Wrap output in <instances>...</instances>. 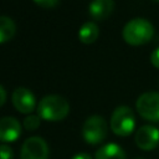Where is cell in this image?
I'll return each mask as SVG.
<instances>
[{"label": "cell", "instance_id": "cell-7", "mask_svg": "<svg viewBox=\"0 0 159 159\" xmlns=\"http://www.w3.org/2000/svg\"><path fill=\"white\" fill-rule=\"evenodd\" d=\"M134 142L142 150H152L159 144V129L154 125H142L135 132Z\"/></svg>", "mask_w": 159, "mask_h": 159}, {"label": "cell", "instance_id": "cell-11", "mask_svg": "<svg viewBox=\"0 0 159 159\" xmlns=\"http://www.w3.org/2000/svg\"><path fill=\"white\" fill-rule=\"evenodd\" d=\"M94 159H127L125 153L117 143H107L97 149Z\"/></svg>", "mask_w": 159, "mask_h": 159}, {"label": "cell", "instance_id": "cell-14", "mask_svg": "<svg viewBox=\"0 0 159 159\" xmlns=\"http://www.w3.org/2000/svg\"><path fill=\"white\" fill-rule=\"evenodd\" d=\"M40 122H41V118L36 114H29L25 119H24V127L25 129L27 130H35L40 127Z\"/></svg>", "mask_w": 159, "mask_h": 159}, {"label": "cell", "instance_id": "cell-13", "mask_svg": "<svg viewBox=\"0 0 159 159\" xmlns=\"http://www.w3.org/2000/svg\"><path fill=\"white\" fill-rule=\"evenodd\" d=\"M16 25L14 20L9 16L0 15V43H4L11 40L15 35Z\"/></svg>", "mask_w": 159, "mask_h": 159}, {"label": "cell", "instance_id": "cell-17", "mask_svg": "<svg viewBox=\"0 0 159 159\" xmlns=\"http://www.w3.org/2000/svg\"><path fill=\"white\" fill-rule=\"evenodd\" d=\"M34 1L42 7H52L58 2V0H34Z\"/></svg>", "mask_w": 159, "mask_h": 159}, {"label": "cell", "instance_id": "cell-16", "mask_svg": "<svg viewBox=\"0 0 159 159\" xmlns=\"http://www.w3.org/2000/svg\"><path fill=\"white\" fill-rule=\"evenodd\" d=\"M150 62L154 67L159 68V47H157L150 55Z\"/></svg>", "mask_w": 159, "mask_h": 159}, {"label": "cell", "instance_id": "cell-1", "mask_svg": "<svg viewBox=\"0 0 159 159\" xmlns=\"http://www.w3.org/2000/svg\"><path fill=\"white\" fill-rule=\"evenodd\" d=\"M68 112L70 104L67 99L58 94H47L37 104V116L50 122L63 119Z\"/></svg>", "mask_w": 159, "mask_h": 159}, {"label": "cell", "instance_id": "cell-6", "mask_svg": "<svg viewBox=\"0 0 159 159\" xmlns=\"http://www.w3.org/2000/svg\"><path fill=\"white\" fill-rule=\"evenodd\" d=\"M20 159H48V145L41 137L27 138L20 152Z\"/></svg>", "mask_w": 159, "mask_h": 159}, {"label": "cell", "instance_id": "cell-19", "mask_svg": "<svg viewBox=\"0 0 159 159\" xmlns=\"http://www.w3.org/2000/svg\"><path fill=\"white\" fill-rule=\"evenodd\" d=\"M5 101H6V91H5L4 87L0 84V107L5 103Z\"/></svg>", "mask_w": 159, "mask_h": 159}, {"label": "cell", "instance_id": "cell-9", "mask_svg": "<svg viewBox=\"0 0 159 159\" xmlns=\"http://www.w3.org/2000/svg\"><path fill=\"white\" fill-rule=\"evenodd\" d=\"M21 134V124L14 117H4L0 119V142H15Z\"/></svg>", "mask_w": 159, "mask_h": 159}, {"label": "cell", "instance_id": "cell-5", "mask_svg": "<svg viewBox=\"0 0 159 159\" xmlns=\"http://www.w3.org/2000/svg\"><path fill=\"white\" fill-rule=\"evenodd\" d=\"M135 108L140 117L150 122H159V93L145 92L135 102Z\"/></svg>", "mask_w": 159, "mask_h": 159}, {"label": "cell", "instance_id": "cell-3", "mask_svg": "<svg viewBox=\"0 0 159 159\" xmlns=\"http://www.w3.org/2000/svg\"><path fill=\"white\" fill-rule=\"evenodd\" d=\"M109 125L112 132L118 137H127L132 134L135 127V117L133 111L128 106L117 107L112 113Z\"/></svg>", "mask_w": 159, "mask_h": 159}, {"label": "cell", "instance_id": "cell-10", "mask_svg": "<svg viewBox=\"0 0 159 159\" xmlns=\"http://www.w3.org/2000/svg\"><path fill=\"white\" fill-rule=\"evenodd\" d=\"M114 9L113 0H92L88 5L89 15L94 20H104L107 19Z\"/></svg>", "mask_w": 159, "mask_h": 159}, {"label": "cell", "instance_id": "cell-21", "mask_svg": "<svg viewBox=\"0 0 159 159\" xmlns=\"http://www.w3.org/2000/svg\"><path fill=\"white\" fill-rule=\"evenodd\" d=\"M137 159H142V158H137Z\"/></svg>", "mask_w": 159, "mask_h": 159}, {"label": "cell", "instance_id": "cell-4", "mask_svg": "<svg viewBox=\"0 0 159 159\" xmlns=\"http://www.w3.org/2000/svg\"><path fill=\"white\" fill-rule=\"evenodd\" d=\"M107 132L108 125L106 119L97 114L88 117L82 125V137L91 145L102 143L107 137Z\"/></svg>", "mask_w": 159, "mask_h": 159}, {"label": "cell", "instance_id": "cell-20", "mask_svg": "<svg viewBox=\"0 0 159 159\" xmlns=\"http://www.w3.org/2000/svg\"><path fill=\"white\" fill-rule=\"evenodd\" d=\"M154 1H158V2H159V0H154Z\"/></svg>", "mask_w": 159, "mask_h": 159}, {"label": "cell", "instance_id": "cell-2", "mask_svg": "<svg viewBox=\"0 0 159 159\" xmlns=\"http://www.w3.org/2000/svg\"><path fill=\"white\" fill-rule=\"evenodd\" d=\"M154 35L153 25L142 17H135L129 20L122 31L124 41L133 46H139L149 42Z\"/></svg>", "mask_w": 159, "mask_h": 159}, {"label": "cell", "instance_id": "cell-8", "mask_svg": "<svg viewBox=\"0 0 159 159\" xmlns=\"http://www.w3.org/2000/svg\"><path fill=\"white\" fill-rule=\"evenodd\" d=\"M11 101L14 107L24 114H30L36 107V99L34 93L25 87L15 88L11 96Z\"/></svg>", "mask_w": 159, "mask_h": 159}, {"label": "cell", "instance_id": "cell-15", "mask_svg": "<svg viewBox=\"0 0 159 159\" xmlns=\"http://www.w3.org/2000/svg\"><path fill=\"white\" fill-rule=\"evenodd\" d=\"M0 159H14V152L10 145L0 144Z\"/></svg>", "mask_w": 159, "mask_h": 159}, {"label": "cell", "instance_id": "cell-18", "mask_svg": "<svg viewBox=\"0 0 159 159\" xmlns=\"http://www.w3.org/2000/svg\"><path fill=\"white\" fill-rule=\"evenodd\" d=\"M71 159H92V157H91L88 153L82 152V153H77V154H75Z\"/></svg>", "mask_w": 159, "mask_h": 159}, {"label": "cell", "instance_id": "cell-12", "mask_svg": "<svg viewBox=\"0 0 159 159\" xmlns=\"http://www.w3.org/2000/svg\"><path fill=\"white\" fill-rule=\"evenodd\" d=\"M98 35H99L98 26L93 21L84 22L80 27V30H78V39L83 43H92V42H94L97 40Z\"/></svg>", "mask_w": 159, "mask_h": 159}]
</instances>
